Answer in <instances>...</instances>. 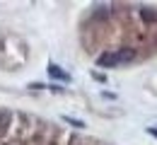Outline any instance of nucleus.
Masks as SVG:
<instances>
[{"instance_id":"1","label":"nucleus","mask_w":157,"mask_h":145,"mask_svg":"<svg viewBox=\"0 0 157 145\" xmlns=\"http://www.w3.org/2000/svg\"><path fill=\"white\" fill-rule=\"evenodd\" d=\"M97 65L99 68H118V56L111 53V51H106V53H101L97 58Z\"/></svg>"},{"instance_id":"2","label":"nucleus","mask_w":157,"mask_h":145,"mask_svg":"<svg viewBox=\"0 0 157 145\" xmlns=\"http://www.w3.org/2000/svg\"><path fill=\"white\" fill-rule=\"evenodd\" d=\"M116 56H118V65H121V63H133L138 53H136V48L123 46V48H118V51H116Z\"/></svg>"},{"instance_id":"3","label":"nucleus","mask_w":157,"mask_h":145,"mask_svg":"<svg viewBox=\"0 0 157 145\" xmlns=\"http://www.w3.org/2000/svg\"><path fill=\"white\" fill-rule=\"evenodd\" d=\"M48 75H51L53 80H60V82H70V75H68L63 68H58L56 63H51V65H48Z\"/></svg>"},{"instance_id":"4","label":"nucleus","mask_w":157,"mask_h":145,"mask_svg":"<svg viewBox=\"0 0 157 145\" xmlns=\"http://www.w3.org/2000/svg\"><path fill=\"white\" fill-rule=\"evenodd\" d=\"M140 17L147 22V24H157V10H152V7H143V10H140Z\"/></svg>"},{"instance_id":"5","label":"nucleus","mask_w":157,"mask_h":145,"mask_svg":"<svg viewBox=\"0 0 157 145\" xmlns=\"http://www.w3.org/2000/svg\"><path fill=\"white\" fill-rule=\"evenodd\" d=\"M63 121L70 126H75V128H85V121H80V119H73V116H63Z\"/></svg>"},{"instance_id":"6","label":"nucleus","mask_w":157,"mask_h":145,"mask_svg":"<svg viewBox=\"0 0 157 145\" xmlns=\"http://www.w3.org/2000/svg\"><path fill=\"white\" fill-rule=\"evenodd\" d=\"M92 78H94V80H99V82H106V78H104L99 70H92Z\"/></svg>"},{"instance_id":"7","label":"nucleus","mask_w":157,"mask_h":145,"mask_svg":"<svg viewBox=\"0 0 157 145\" xmlns=\"http://www.w3.org/2000/svg\"><path fill=\"white\" fill-rule=\"evenodd\" d=\"M147 133H150V135H155V138H157V128H147Z\"/></svg>"}]
</instances>
